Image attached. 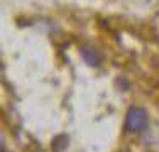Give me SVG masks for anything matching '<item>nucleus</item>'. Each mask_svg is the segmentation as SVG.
Here are the masks:
<instances>
[{"label": "nucleus", "instance_id": "nucleus-1", "mask_svg": "<svg viewBox=\"0 0 159 152\" xmlns=\"http://www.w3.org/2000/svg\"><path fill=\"white\" fill-rule=\"evenodd\" d=\"M147 122H149V117L146 110L141 106H130L125 115V130L134 132V134L142 132L147 127Z\"/></svg>", "mask_w": 159, "mask_h": 152}, {"label": "nucleus", "instance_id": "nucleus-2", "mask_svg": "<svg viewBox=\"0 0 159 152\" xmlns=\"http://www.w3.org/2000/svg\"><path fill=\"white\" fill-rule=\"evenodd\" d=\"M81 56H83V59L86 61V64H88V66H97V64L100 63L97 52L92 51V49H81Z\"/></svg>", "mask_w": 159, "mask_h": 152}]
</instances>
